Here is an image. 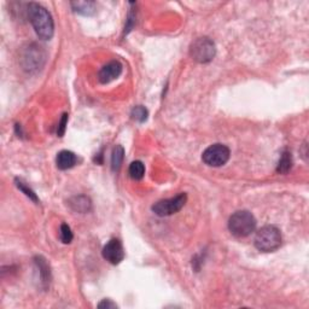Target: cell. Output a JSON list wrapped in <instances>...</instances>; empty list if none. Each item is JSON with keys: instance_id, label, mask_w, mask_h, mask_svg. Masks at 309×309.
Segmentation results:
<instances>
[{"instance_id": "4", "label": "cell", "mask_w": 309, "mask_h": 309, "mask_svg": "<svg viewBox=\"0 0 309 309\" xmlns=\"http://www.w3.org/2000/svg\"><path fill=\"white\" fill-rule=\"evenodd\" d=\"M215 53H216V48H215L214 41L207 36L196 39L190 48V54L198 63H209L214 59Z\"/></svg>"}, {"instance_id": "17", "label": "cell", "mask_w": 309, "mask_h": 309, "mask_svg": "<svg viewBox=\"0 0 309 309\" xmlns=\"http://www.w3.org/2000/svg\"><path fill=\"white\" fill-rule=\"evenodd\" d=\"M147 115H149V113H147V110L144 106L138 105L135 106V108H133L132 117L134 118L135 121H138V122H144V121H146Z\"/></svg>"}, {"instance_id": "11", "label": "cell", "mask_w": 309, "mask_h": 309, "mask_svg": "<svg viewBox=\"0 0 309 309\" xmlns=\"http://www.w3.org/2000/svg\"><path fill=\"white\" fill-rule=\"evenodd\" d=\"M70 5L74 11L83 16H91L96 12L95 1H73Z\"/></svg>"}, {"instance_id": "7", "label": "cell", "mask_w": 309, "mask_h": 309, "mask_svg": "<svg viewBox=\"0 0 309 309\" xmlns=\"http://www.w3.org/2000/svg\"><path fill=\"white\" fill-rule=\"evenodd\" d=\"M103 258L111 264H118L125 259V250L118 239H110L103 248Z\"/></svg>"}, {"instance_id": "14", "label": "cell", "mask_w": 309, "mask_h": 309, "mask_svg": "<svg viewBox=\"0 0 309 309\" xmlns=\"http://www.w3.org/2000/svg\"><path fill=\"white\" fill-rule=\"evenodd\" d=\"M35 263L38 264V268H39V273H40L41 276V281H43L45 285H48L50 283V279H51V272H50V267H49L48 262L44 258L39 256V258L35 259Z\"/></svg>"}, {"instance_id": "10", "label": "cell", "mask_w": 309, "mask_h": 309, "mask_svg": "<svg viewBox=\"0 0 309 309\" xmlns=\"http://www.w3.org/2000/svg\"><path fill=\"white\" fill-rule=\"evenodd\" d=\"M76 162H78L76 155L74 152L68 151V150H63V151L59 152L56 158L57 167L62 170L70 169V168H73L76 164Z\"/></svg>"}, {"instance_id": "1", "label": "cell", "mask_w": 309, "mask_h": 309, "mask_svg": "<svg viewBox=\"0 0 309 309\" xmlns=\"http://www.w3.org/2000/svg\"><path fill=\"white\" fill-rule=\"evenodd\" d=\"M28 16L39 38L50 40L54 33L53 19L50 12L40 4L32 2L28 5Z\"/></svg>"}, {"instance_id": "20", "label": "cell", "mask_w": 309, "mask_h": 309, "mask_svg": "<svg viewBox=\"0 0 309 309\" xmlns=\"http://www.w3.org/2000/svg\"><path fill=\"white\" fill-rule=\"evenodd\" d=\"M66 123H68V114H63L61 118V122H59L58 128H57V134L58 137H63L64 133H65V128H66Z\"/></svg>"}, {"instance_id": "19", "label": "cell", "mask_w": 309, "mask_h": 309, "mask_svg": "<svg viewBox=\"0 0 309 309\" xmlns=\"http://www.w3.org/2000/svg\"><path fill=\"white\" fill-rule=\"evenodd\" d=\"M59 237H61V241L63 242L64 244H69L71 243V241H73V232H71L70 227H69L66 224H62Z\"/></svg>"}, {"instance_id": "8", "label": "cell", "mask_w": 309, "mask_h": 309, "mask_svg": "<svg viewBox=\"0 0 309 309\" xmlns=\"http://www.w3.org/2000/svg\"><path fill=\"white\" fill-rule=\"evenodd\" d=\"M24 62V66L28 70H32V69H40V66L43 65L44 62H45V54H44L43 50H41L40 46L36 45H31L28 49H27L26 53L23 56Z\"/></svg>"}, {"instance_id": "21", "label": "cell", "mask_w": 309, "mask_h": 309, "mask_svg": "<svg viewBox=\"0 0 309 309\" xmlns=\"http://www.w3.org/2000/svg\"><path fill=\"white\" fill-rule=\"evenodd\" d=\"M98 308H106V309H114V308H117V306L115 305L114 302H111L110 300H103L102 302L98 305Z\"/></svg>"}, {"instance_id": "2", "label": "cell", "mask_w": 309, "mask_h": 309, "mask_svg": "<svg viewBox=\"0 0 309 309\" xmlns=\"http://www.w3.org/2000/svg\"><path fill=\"white\" fill-rule=\"evenodd\" d=\"M256 228V219L248 210L236 211L228 221V229L237 238H244L253 233Z\"/></svg>"}, {"instance_id": "16", "label": "cell", "mask_w": 309, "mask_h": 309, "mask_svg": "<svg viewBox=\"0 0 309 309\" xmlns=\"http://www.w3.org/2000/svg\"><path fill=\"white\" fill-rule=\"evenodd\" d=\"M128 173H130V177L132 178L133 180H142L145 174V167L144 164H143V162H140V161H134V162L130 163Z\"/></svg>"}, {"instance_id": "18", "label": "cell", "mask_w": 309, "mask_h": 309, "mask_svg": "<svg viewBox=\"0 0 309 309\" xmlns=\"http://www.w3.org/2000/svg\"><path fill=\"white\" fill-rule=\"evenodd\" d=\"M16 186L18 187V189L21 190V191L23 192V194L26 195L27 197H29V198H31V199H33L34 202H38V201H39L38 197H36V195H35V192H34L33 190L31 189V187L27 186V185L24 184V182L22 181V180L16 179Z\"/></svg>"}, {"instance_id": "9", "label": "cell", "mask_w": 309, "mask_h": 309, "mask_svg": "<svg viewBox=\"0 0 309 309\" xmlns=\"http://www.w3.org/2000/svg\"><path fill=\"white\" fill-rule=\"evenodd\" d=\"M122 64L118 61H111L103 66L98 74V79L102 83H109L117 79L122 73Z\"/></svg>"}, {"instance_id": "13", "label": "cell", "mask_w": 309, "mask_h": 309, "mask_svg": "<svg viewBox=\"0 0 309 309\" xmlns=\"http://www.w3.org/2000/svg\"><path fill=\"white\" fill-rule=\"evenodd\" d=\"M293 167V156L290 151H283L280 156V160L278 162V167H276V172L280 174H286L289 170Z\"/></svg>"}, {"instance_id": "15", "label": "cell", "mask_w": 309, "mask_h": 309, "mask_svg": "<svg viewBox=\"0 0 309 309\" xmlns=\"http://www.w3.org/2000/svg\"><path fill=\"white\" fill-rule=\"evenodd\" d=\"M123 157H125V150L121 145H116L115 149L113 151V156H111V168L115 172H118L122 165Z\"/></svg>"}, {"instance_id": "6", "label": "cell", "mask_w": 309, "mask_h": 309, "mask_svg": "<svg viewBox=\"0 0 309 309\" xmlns=\"http://www.w3.org/2000/svg\"><path fill=\"white\" fill-rule=\"evenodd\" d=\"M187 201L186 194H180L173 198L163 199L152 206V210L158 216H170L175 212L180 211Z\"/></svg>"}, {"instance_id": "5", "label": "cell", "mask_w": 309, "mask_h": 309, "mask_svg": "<svg viewBox=\"0 0 309 309\" xmlns=\"http://www.w3.org/2000/svg\"><path fill=\"white\" fill-rule=\"evenodd\" d=\"M229 155L231 152L226 145L214 144L206 149L202 155V160L209 167H221L229 160Z\"/></svg>"}, {"instance_id": "3", "label": "cell", "mask_w": 309, "mask_h": 309, "mask_svg": "<svg viewBox=\"0 0 309 309\" xmlns=\"http://www.w3.org/2000/svg\"><path fill=\"white\" fill-rule=\"evenodd\" d=\"M281 245V233L276 227L264 226L256 233L255 246L262 253H273Z\"/></svg>"}, {"instance_id": "12", "label": "cell", "mask_w": 309, "mask_h": 309, "mask_svg": "<svg viewBox=\"0 0 309 309\" xmlns=\"http://www.w3.org/2000/svg\"><path fill=\"white\" fill-rule=\"evenodd\" d=\"M70 207L73 208L75 211H80V212H87L88 210L91 209V201L85 196H79V197H74L70 201Z\"/></svg>"}]
</instances>
